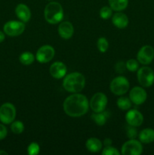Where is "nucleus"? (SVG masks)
I'll return each mask as SVG.
<instances>
[{
    "instance_id": "f257e3e1",
    "label": "nucleus",
    "mask_w": 154,
    "mask_h": 155,
    "mask_svg": "<svg viewBox=\"0 0 154 155\" xmlns=\"http://www.w3.org/2000/svg\"><path fill=\"white\" fill-rule=\"evenodd\" d=\"M89 102L87 97L82 94L72 93L64 100L63 109L66 115L72 117H79L88 112Z\"/></svg>"
},
{
    "instance_id": "f03ea898",
    "label": "nucleus",
    "mask_w": 154,
    "mask_h": 155,
    "mask_svg": "<svg viewBox=\"0 0 154 155\" xmlns=\"http://www.w3.org/2000/svg\"><path fill=\"white\" fill-rule=\"evenodd\" d=\"M85 78L81 73L73 72L65 76L63 81V87L71 93H79L85 88Z\"/></svg>"
},
{
    "instance_id": "7ed1b4c3",
    "label": "nucleus",
    "mask_w": 154,
    "mask_h": 155,
    "mask_svg": "<svg viewBox=\"0 0 154 155\" xmlns=\"http://www.w3.org/2000/svg\"><path fill=\"white\" fill-rule=\"evenodd\" d=\"M45 21L51 24H57L63 20V9L57 2L51 1L46 5L44 10Z\"/></svg>"
},
{
    "instance_id": "20e7f679",
    "label": "nucleus",
    "mask_w": 154,
    "mask_h": 155,
    "mask_svg": "<svg viewBox=\"0 0 154 155\" xmlns=\"http://www.w3.org/2000/svg\"><path fill=\"white\" fill-rule=\"evenodd\" d=\"M130 87L128 79L122 76H119L113 79L110 83V91L116 95H122L126 93Z\"/></svg>"
},
{
    "instance_id": "39448f33",
    "label": "nucleus",
    "mask_w": 154,
    "mask_h": 155,
    "mask_svg": "<svg viewBox=\"0 0 154 155\" xmlns=\"http://www.w3.org/2000/svg\"><path fill=\"white\" fill-rule=\"evenodd\" d=\"M137 78L140 86L149 87L154 83V71L149 67H142L137 70Z\"/></svg>"
},
{
    "instance_id": "423d86ee",
    "label": "nucleus",
    "mask_w": 154,
    "mask_h": 155,
    "mask_svg": "<svg viewBox=\"0 0 154 155\" xmlns=\"http://www.w3.org/2000/svg\"><path fill=\"white\" fill-rule=\"evenodd\" d=\"M17 111L11 103H5L0 107V121L3 124H11L16 117Z\"/></svg>"
},
{
    "instance_id": "0eeeda50",
    "label": "nucleus",
    "mask_w": 154,
    "mask_h": 155,
    "mask_svg": "<svg viewBox=\"0 0 154 155\" xmlns=\"http://www.w3.org/2000/svg\"><path fill=\"white\" fill-rule=\"evenodd\" d=\"M108 99L107 95L103 92H97L91 98L89 105L93 112L99 113L105 110L107 105Z\"/></svg>"
},
{
    "instance_id": "6e6552de",
    "label": "nucleus",
    "mask_w": 154,
    "mask_h": 155,
    "mask_svg": "<svg viewBox=\"0 0 154 155\" xmlns=\"http://www.w3.org/2000/svg\"><path fill=\"white\" fill-rule=\"evenodd\" d=\"M26 28L25 24L23 21H9L5 24L3 30L9 36H18L22 34Z\"/></svg>"
},
{
    "instance_id": "1a4fd4ad",
    "label": "nucleus",
    "mask_w": 154,
    "mask_h": 155,
    "mask_svg": "<svg viewBox=\"0 0 154 155\" xmlns=\"http://www.w3.org/2000/svg\"><path fill=\"white\" fill-rule=\"evenodd\" d=\"M143 152V145L135 139H129L122 146L121 153L123 155H140Z\"/></svg>"
},
{
    "instance_id": "9d476101",
    "label": "nucleus",
    "mask_w": 154,
    "mask_h": 155,
    "mask_svg": "<svg viewBox=\"0 0 154 155\" xmlns=\"http://www.w3.org/2000/svg\"><path fill=\"white\" fill-rule=\"evenodd\" d=\"M54 48L50 45H45L38 49L36 54V59L39 63L45 64L51 61L54 57Z\"/></svg>"
},
{
    "instance_id": "9b49d317",
    "label": "nucleus",
    "mask_w": 154,
    "mask_h": 155,
    "mask_svg": "<svg viewBox=\"0 0 154 155\" xmlns=\"http://www.w3.org/2000/svg\"><path fill=\"white\" fill-rule=\"evenodd\" d=\"M154 58V48L151 45H143L137 54V59L141 64L147 65L152 61Z\"/></svg>"
},
{
    "instance_id": "f8f14e48",
    "label": "nucleus",
    "mask_w": 154,
    "mask_h": 155,
    "mask_svg": "<svg viewBox=\"0 0 154 155\" xmlns=\"http://www.w3.org/2000/svg\"><path fill=\"white\" fill-rule=\"evenodd\" d=\"M147 94L143 88L140 86H135L129 92V98L131 102L136 105H140L146 101Z\"/></svg>"
},
{
    "instance_id": "ddd939ff",
    "label": "nucleus",
    "mask_w": 154,
    "mask_h": 155,
    "mask_svg": "<svg viewBox=\"0 0 154 155\" xmlns=\"http://www.w3.org/2000/svg\"><path fill=\"white\" fill-rule=\"evenodd\" d=\"M125 120L129 126L138 127L143 122V116L139 110L136 109L129 110L125 114Z\"/></svg>"
},
{
    "instance_id": "4468645a",
    "label": "nucleus",
    "mask_w": 154,
    "mask_h": 155,
    "mask_svg": "<svg viewBox=\"0 0 154 155\" xmlns=\"http://www.w3.org/2000/svg\"><path fill=\"white\" fill-rule=\"evenodd\" d=\"M50 74L54 78L62 79L66 76L67 68L66 66L61 61H55L50 67Z\"/></svg>"
},
{
    "instance_id": "2eb2a0df",
    "label": "nucleus",
    "mask_w": 154,
    "mask_h": 155,
    "mask_svg": "<svg viewBox=\"0 0 154 155\" xmlns=\"http://www.w3.org/2000/svg\"><path fill=\"white\" fill-rule=\"evenodd\" d=\"M58 34L64 39H69L72 36L74 33V28L72 24L69 21H63L59 24Z\"/></svg>"
},
{
    "instance_id": "dca6fc26",
    "label": "nucleus",
    "mask_w": 154,
    "mask_h": 155,
    "mask_svg": "<svg viewBox=\"0 0 154 155\" xmlns=\"http://www.w3.org/2000/svg\"><path fill=\"white\" fill-rule=\"evenodd\" d=\"M15 14L21 21H23L24 23L28 22L31 18V12L30 8L23 3L18 4L15 8Z\"/></svg>"
},
{
    "instance_id": "f3484780",
    "label": "nucleus",
    "mask_w": 154,
    "mask_h": 155,
    "mask_svg": "<svg viewBox=\"0 0 154 155\" xmlns=\"http://www.w3.org/2000/svg\"><path fill=\"white\" fill-rule=\"evenodd\" d=\"M112 23L119 29H124L128 25V18L125 14L118 12L112 17Z\"/></svg>"
},
{
    "instance_id": "a211bd4d",
    "label": "nucleus",
    "mask_w": 154,
    "mask_h": 155,
    "mask_svg": "<svg viewBox=\"0 0 154 155\" xmlns=\"http://www.w3.org/2000/svg\"><path fill=\"white\" fill-rule=\"evenodd\" d=\"M85 146L88 151H89L90 152L97 153L101 151L103 147V144L100 139L95 137H92L86 141Z\"/></svg>"
},
{
    "instance_id": "6ab92c4d",
    "label": "nucleus",
    "mask_w": 154,
    "mask_h": 155,
    "mask_svg": "<svg viewBox=\"0 0 154 155\" xmlns=\"http://www.w3.org/2000/svg\"><path fill=\"white\" fill-rule=\"evenodd\" d=\"M139 140L141 143L149 144L154 142V130L151 128H146L141 130L138 135Z\"/></svg>"
},
{
    "instance_id": "aec40b11",
    "label": "nucleus",
    "mask_w": 154,
    "mask_h": 155,
    "mask_svg": "<svg viewBox=\"0 0 154 155\" xmlns=\"http://www.w3.org/2000/svg\"><path fill=\"white\" fill-rule=\"evenodd\" d=\"M110 7L115 12L125 10L128 5V0H108Z\"/></svg>"
},
{
    "instance_id": "412c9836",
    "label": "nucleus",
    "mask_w": 154,
    "mask_h": 155,
    "mask_svg": "<svg viewBox=\"0 0 154 155\" xmlns=\"http://www.w3.org/2000/svg\"><path fill=\"white\" fill-rule=\"evenodd\" d=\"M91 117L92 120L98 126H104L108 119V115H107V112L104 110V111L99 112V113L94 112Z\"/></svg>"
},
{
    "instance_id": "4be33fe9",
    "label": "nucleus",
    "mask_w": 154,
    "mask_h": 155,
    "mask_svg": "<svg viewBox=\"0 0 154 155\" xmlns=\"http://www.w3.org/2000/svg\"><path fill=\"white\" fill-rule=\"evenodd\" d=\"M36 57L34 54L30 51H25L20 55L19 60L22 64L24 65H30L34 62Z\"/></svg>"
},
{
    "instance_id": "5701e85b",
    "label": "nucleus",
    "mask_w": 154,
    "mask_h": 155,
    "mask_svg": "<svg viewBox=\"0 0 154 155\" xmlns=\"http://www.w3.org/2000/svg\"><path fill=\"white\" fill-rule=\"evenodd\" d=\"M117 107L122 110H129L131 107V101L129 98L125 96H122L119 98L116 101Z\"/></svg>"
},
{
    "instance_id": "b1692460",
    "label": "nucleus",
    "mask_w": 154,
    "mask_h": 155,
    "mask_svg": "<svg viewBox=\"0 0 154 155\" xmlns=\"http://www.w3.org/2000/svg\"><path fill=\"white\" fill-rule=\"evenodd\" d=\"M11 130L14 134H21L24 131V124L21 121L14 120L11 124Z\"/></svg>"
},
{
    "instance_id": "393cba45",
    "label": "nucleus",
    "mask_w": 154,
    "mask_h": 155,
    "mask_svg": "<svg viewBox=\"0 0 154 155\" xmlns=\"http://www.w3.org/2000/svg\"><path fill=\"white\" fill-rule=\"evenodd\" d=\"M97 46L100 52L104 53L109 48V42L105 37H100L97 42Z\"/></svg>"
},
{
    "instance_id": "a878e982",
    "label": "nucleus",
    "mask_w": 154,
    "mask_h": 155,
    "mask_svg": "<svg viewBox=\"0 0 154 155\" xmlns=\"http://www.w3.org/2000/svg\"><path fill=\"white\" fill-rule=\"evenodd\" d=\"M100 17L102 19L107 20L113 16V9L109 6H104L100 10Z\"/></svg>"
},
{
    "instance_id": "bb28decb",
    "label": "nucleus",
    "mask_w": 154,
    "mask_h": 155,
    "mask_svg": "<svg viewBox=\"0 0 154 155\" xmlns=\"http://www.w3.org/2000/svg\"><path fill=\"white\" fill-rule=\"evenodd\" d=\"M126 69L131 72H135L139 69V62L135 59H129L125 63Z\"/></svg>"
},
{
    "instance_id": "cd10ccee",
    "label": "nucleus",
    "mask_w": 154,
    "mask_h": 155,
    "mask_svg": "<svg viewBox=\"0 0 154 155\" xmlns=\"http://www.w3.org/2000/svg\"><path fill=\"white\" fill-rule=\"evenodd\" d=\"M40 151V147L37 142H31L27 147V154L30 155H37Z\"/></svg>"
},
{
    "instance_id": "c85d7f7f",
    "label": "nucleus",
    "mask_w": 154,
    "mask_h": 155,
    "mask_svg": "<svg viewBox=\"0 0 154 155\" xmlns=\"http://www.w3.org/2000/svg\"><path fill=\"white\" fill-rule=\"evenodd\" d=\"M103 155H119L120 152L118 151L117 148L115 147L109 145V146H105V148L102 151Z\"/></svg>"
},
{
    "instance_id": "c756f323",
    "label": "nucleus",
    "mask_w": 154,
    "mask_h": 155,
    "mask_svg": "<svg viewBox=\"0 0 154 155\" xmlns=\"http://www.w3.org/2000/svg\"><path fill=\"white\" fill-rule=\"evenodd\" d=\"M127 136H128V137L130 139H135L137 136V130H136V127L129 126V127L127 129Z\"/></svg>"
},
{
    "instance_id": "7c9ffc66",
    "label": "nucleus",
    "mask_w": 154,
    "mask_h": 155,
    "mask_svg": "<svg viewBox=\"0 0 154 155\" xmlns=\"http://www.w3.org/2000/svg\"><path fill=\"white\" fill-rule=\"evenodd\" d=\"M115 69L117 73H123L125 70L126 69V66H125V63L123 61H119L115 66Z\"/></svg>"
},
{
    "instance_id": "2f4dec72",
    "label": "nucleus",
    "mask_w": 154,
    "mask_h": 155,
    "mask_svg": "<svg viewBox=\"0 0 154 155\" xmlns=\"http://www.w3.org/2000/svg\"><path fill=\"white\" fill-rule=\"evenodd\" d=\"M8 135L7 128L5 125L0 124V140L5 139Z\"/></svg>"
},
{
    "instance_id": "473e14b6",
    "label": "nucleus",
    "mask_w": 154,
    "mask_h": 155,
    "mask_svg": "<svg viewBox=\"0 0 154 155\" xmlns=\"http://www.w3.org/2000/svg\"><path fill=\"white\" fill-rule=\"evenodd\" d=\"M104 144L105 146H109V145H111L112 140L110 139H109V138H107V139H106L105 140H104Z\"/></svg>"
},
{
    "instance_id": "72a5a7b5",
    "label": "nucleus",
    "mask_w": 154,
    "mask_h": 155,
    "mask_svg": "<svg viewBox=\"0 0 154 155\" xmlns=\"http://www.w3.org/2000/svg\"><path fill=\"white\" fill-rule=\"evenodd\" d=\"M5 33H4V32H2L0 31V43L1 42H2L3 41L5 40Z\"/></svg>"
},
{
    "instance_id": "f704fd0d",
    "label": "nucleus",
    "mask_w": 154,
    "mask_h": 155,
    "mask_svg": "<svg viewBox=\"0 0 154 155\" xmlns=\"http://www.w3.org/2000/svg\"><path fill=\"white\" fill-rule=\"evenodd\" d=\"M0 155H8V152L4 150H0Z\"/></svg>"
},
{
    "instance_id": "c9c22d12",
    "label": "nucleus",
    "mask_w": 154,
    "mask_h": 155,
    "mask_svg": "<svg viewBox=\"0 0 154 155\" xmlns=\"http://www.w3.org/2000/svg\"><path fill=\"white\" fill-rule=\"evenodd\" d=\"M48 1H54V0H48Z\"/></svg>"
}]
</instances>
